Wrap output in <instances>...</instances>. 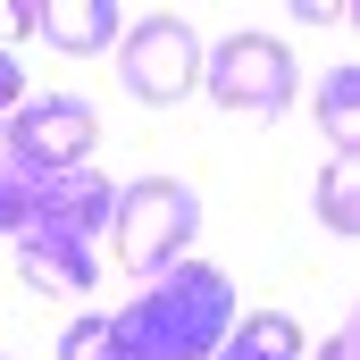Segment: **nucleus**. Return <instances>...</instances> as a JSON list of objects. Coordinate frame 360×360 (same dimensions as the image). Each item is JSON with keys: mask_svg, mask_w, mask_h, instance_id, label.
Segmentation results:
<instances>
[{"mask_svg": "<svg viewBox=\"0 0 360 360\" xmlns=\"http://www.w3.org/2000/svg\"><path fill=\"white\" fill-rule=\"evenodd\" d=\"M34 34L51 51H68V59H92V51L117 42V8L109 0H42L34 8Z\"/></svg>", "mask_w": 360, "mask_h": 360, "instance_id": "nucleus-6", "label": "nucleus"}, {"mask_svg": "<svg viewBox=\"0 0 360 360\" xmlns=\"http://www.w3.org/2000/svg\"><path fill=\"white\" fill-rule=\"evenodd\" d=\"M117 76H126L134 101H151V109L184 101V92L201 84V42H193V25H176V17L134 25V34L117 42Z\"/></svg>", "mask_w": 360, "mask_h": 360, "instance_id": "nucleus-4", "label": "nucleus"}, {"mask_svg": "<svg viewBox=\"0 0 360 360\" xmlns=\"http://www.w3.org/2000/svg\"><path fill=\"white\" fill-rule=\"evenodd\" d=\"M59 360H117V344H109V319H76V327L59 335Z\"/></svg>", "mask_w": 360, "mask_h": 360, "instance_id": "nucleus-10", "label": "nucleus"}, {"mask_svg": "<svg viewBox=\"0 0 360 360\" xmlns=\"http://www.w3.org/2000/svg\"><path fill=\"white\" fill-rule=\"evenodd\" d=\"M319 360H360V335H352V327H344V335H327V344H319Z\"/></svg>", "mask_w": 360, "mask_h": 360, "instance_id": "nucleus-12", "label": "nucleus"}, {"mask_svg": "<svg viewBox=\"0 0 360 360\" xmlns=\"http://www.w3.org/2000/svg\"><path fill=\"white\" fill-rule=\"evenodd\" d=\"M319 218H327L335 235L360 226V176H352V160H327V176H319Z\"/></svg>", "mask_w": 360, "mask_h": 360, "instance_id": "nucleus-9", "label": "nucleus"}, {"mask_svg": "<svg viewBox=\"0 0 360 360\" xmlns=\"http://www.w3.org/2000/svg\"><path fill=\"white\" fill-rule=\"evenodd\" d=\"M92 143H101V117H92L76 92H51V101H25L0 134V151L34 160V168H84Z\"/></svg>", "mask_w": 360, "mask_h": 360, "instance_id": "nucleus-5", "label": "nucleus"}, {"mask_svg": "<svg viewBox=\"0 0 360 360\" xmlns=\"http://www.w3.org/2000/svg\"><path fill=\"white\" fill-rule=\"evenodd\" d=\"M25 109V76H17V59L0 51V117H17Z\"/></svg>", "mask_w": 360, "mask_h": 360, "instance_id": "nucleus-11", "label": "nucleus"}, {"mask_svg": "<svg viewBox=\"0 0 360 360\" xmlns=\"http://www.w3.org/2000/svg\"><path fill=\"white\" fill-rule=\"evenodd\" d=\"M201 84L218 92V109H252V117H276L293 101V59L276 34H226L218 51H201Z\"/></svg>", "mask_w": 360, "mask_h": 360, "instance_id": "nucleus-3", "label": "nucleus"}, {"mask_svg": "<svg viewBox=\"0 0 360 360\" xmlns=\"http://www.w3.org/2000/svg\"><path fill=\"white\" fill-rule=\"evenodd\" d=\"M218 360H302V327L285 310H260V319H235Z\"/></svg>", "mask_w": 360, "mask_h": 360, "instance_id": "nucleus-7", "label": "nucleus"}, {"mask_svg": "<svg viewBox=\"0 0 360 360\" xmlns=\"http://www.w3.org/2000/svg\"><path fill=\"white\" fill-rule=\"evenodd\" d=\"M319 126H327L335 160H360V68H335L319 84Z\"/></svg>", "mask_w": 360, "mask_h": 360, "instance_id": "nucleus-8", "label": "nucleus"}, {"mask_svg": "<svg viewBox=\"0 0 360 360\" xmlns=\"http://www.w3.org/2000/svg\"><path fill=\"white\" fill-rule=\"evenodd\" d=\"M226 327H235V285H226V269L176 260L143 302H126L109 319V344H117V360H210L226 344Z\"/></svg>", "mask_w": 360, "mask_h": 360, "instance_id": "nucleus-1", "label": "nucleus"}, {"mask_svg": "<svg viewBox=\"0 0 360 360\" xmlns=\"http://www.w3.org/2000/svg\"><path fill=\"white\" fill-rule=\"evenodd\" d=\"M109 226H117V260L134 276H168L176 252L193 243V226H201V210H193V193L176 176H143L134 193H117Z\"/></svg>", "mask_w": 360, "mask_h": 360, "instance_id": "nucleus-2", "label": "nucleus"}]
</instances>
